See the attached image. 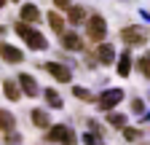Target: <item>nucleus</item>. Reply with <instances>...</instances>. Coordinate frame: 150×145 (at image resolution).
I'll return each instance as SVG.
<instances>
[{
  "instance_id": "18",
  "label": "nucleus",
  "mask_w": 150,
  "mask_h": 145,
  "mask_svg": "<svg viewBox=\"0 0 150 145\" xmlns=\"http://www.w3.org/2000/svg\"><path fill=\"white\" fill-rule=\"evenodd\" d=\"M11 129H16V116L0 107V132H11Z\"/></svg>"
},
{
  "instance_id": "17",
  "label": "nucleus",
  "mask_w": 150,
  "mask_h": 145,
  "mask_svg": "<svg viewBox=\"0 0 150 145\" xmlns=\"http://www.w3.org/2000/svg\"><path fill=\"white\" fill-rule=\"evenodd\" d=\"M30 118H32V124L38 126V129H48V126H51L48 113H46V110H40V107H35V110L30 113Z\"/></svg>"
},
{
  "instance_id": "4",
  "label": "nucleus",
  "mask_w": 150,
  "mask_h": 145,
  "mask_svg": "<svg viewBox=\"0 0 150 145\" xmlns=\"http://www.w3.org/2000/svg\"><path fill=\"white\" fill-rule=\"evenodd\" d=\"M123 97H126V94H123V89H105V92L97 97V107H99L102 113H107V110H112L115 105H121Z\"/></svg>"
},
{
  "instance_id": "9",
  "label": "nucleus",
  "mask_w": 150,
  "mask_h": 145,
  "mask_svg": "<svg viewBox=\"0 0 150 145\" xmlns=\"http://www.w3.org/2000/svg\"><path fill=\"white\" fill-rule=\"evenodd\" d=\"M131 67H134V57H131V51L126 48V51H121L118 57H115V70H118L121 78H129Z\"/></svg>"
},
{
  "instance_id": "5",
  "label": "nucleus",
  "mask_w": 150,
  "mask_h": 145,
  "mask_svg": "<svg viewBox=\"0 0 150 145\" xmlns=\"http://www.w3.org/2000/svg\"><path fill=\"white\" fill-rule=\"evenodd\" d=\"M40 67H46L59 83H72V67L70 65H62V62H40Z\"/></svg>"
},
{
  "instance_id": "31",
  "label": "nucleus",
  "mask_w": 150,
  "mask_h": 145,
  "mask_svg": "<svg viewBox=\"0 0 150 145\" xmlns=\"http://www.w3.org/2000/svg\"><path fill=\"white\" fill-rule=\"evenodd\" d=\"M142 145H145V142H142Z\"/></svg>"
},
{
  "instance_id": "26",
  "label": "nucleus",
  "mask_w": 150,
  "mask_h": 145,
  "mask_svg": "<svg viewBox=\"0 0 150 145\" xmlns=\"http://www.w3.org/2000/svg\"><path fill=\"white\" fill-rule=\"evenodd\" d=\"M54 6L59 8V11H67V8H70L72 3H70V0H54Z\"/></svg>"
},
{
  "instance_id": "21",
  "label": "nucleus",
  "mask_w": 150,
  "mask_h": 145,
  "mask_svg": "<svg viewBox=\"0 0 150 145\" xmlns=\"http://www.w3.org/2000/svg\"><path fill=\"white\" fill-rule=\"evenodd\" d=\"M72 94L78 100H83V102H94V94L88 92V89H83V86H72Z\"/></svg>"
},
{
  "instance_id": "19",
  "label": "nucleus",
  "mask_w": 150,
  "mask_h": 145,
  "mask_svg": "<svg viewBox=\"0 0 150 145\" xmlns=\"http://www.w3.org/2000/svg\"><path fill=\"white\" fill-rule=\"evenodd\" d=\"M126 116L123 113H115V110H107V124L110 126H115V129H123V126H126Z\"/></svg>"
},
{
  "instance_id": "22",
  "label": "nucleus",
  "mask_w": 150,
  "mask_h": 145,
  "mask_svg": "<svg viewBox=\"0 0 150 145\" xmlns=\"http://www.w3.org/2000/svg\"><path fill=\"white\" fill-rule=\"evenodd\" d=\"M81 140H83V145H102V142H99V132H91V129L83 132Z\"/></svg>"
},
{
  "instance_id": "20",
  "label": "nucleus",
  "mask_w": 150,
  "mask_h": 145,
  "mask_svg": "<svg viewBox=\"0 0 150 145\" xmlns=\"http://www.w3.org/2000/svg\"><path fill=\"white\" fill-rule=\"evenodd\" d=\"M137 67H139V72H142L145 78H150V51L142 54V57L137 59Z\"/></svg>"
},
{
  "instance_id": "23",
  "label": "nucleus",
  "mask_w": 150,
  "mask_h": 145,
  "mask_svg": "<svg viewBox=\"0 0 150 145\" xmlns=\"http://www.w3.org/2000/svg\"><path fill=\"white\" fill-rule=\"evenodd\" d=\"M121 132H123V140H129V142H137V140L142 137V132H139V129H129V126H123Z\"/></svg>"
},
{
  "instance_id": "1",
  "label": "nucleus",
  "mask_w": 150,
  "mask_h": 145,
  "mask_svg": "<svg viewBox=\"0 0 150 145\" xmlns=\"http://www.w3.org/2000/svg\"><path fill=\"white\" fill-rule=\"evenodd\" d=\"M13 32H16L19 38L27 43V48H32V51H46V48H48L46 35H43V32H38L32 24H27V22H22V19L13 24Z\"/></svg>"
},
{
  "instance_id": "14",
  "label": "nucleus",
  "mask_w": 150,
  "mask_h": 145,
  "mask_svg": "<svg viewBox=\"0 0 150 145\" xmlns=\"http://www.w3.org/2000/svg\"><path fill=\"white\" fill-rule=\"evenodd\" d=\"M67 129H70V126H64V124H51L48 132H46V142H64Z\"/></svg>"
},
{
  "instance_id": "3",
  "label": "nucleus",
  "mask_w": 150,
  "mask_h": 145,
  "mask_svg": "<svg viewBox=\"0 0 150 145\" xmlns=\"http://www.w3.org/2000/svg\"><path fill=\"white\" fill-rule=\"evenodd\" d=\"M121 41L131 48V46H145L147 41H150V32L145 30V27H139V24H129V27H123L121 30Z\"/></svg>"
},
{
  "instance_id": "6",
  "label": "nucleus",
  "mask_w": 150,
  "mask_h": 145,
  "mask_svg": "<svg viewBox=\"0 0 150 145\" xmlns=\"http://www.w3.org/2000/svg\"><path fill=\"white\" fill-rule=\"evenodd\" d=\"M0 59H3L6 65H22L24 62V51L11 46V43H6V41H0Z\"/></svg>"
},
{
  "instance_id": "12",
  "label": "nucleus",
  "mask_w": 150,
  "mask_h": 145,
  "mask_svg": "<svg viewBox=\"0 0 150 145\" xmlns=\"http://www.w3.org/2000/svg\"><path fill=\"white\" fill-rule=\"evenodd\" d=\"M43 100H46V105L51 107V110H62L64 107V100H62V94L56 92V89H43Z\"/></svg>"
},
{
  "instance_id": "24",
  "label": "nucleus",
  "mask_w": 150,
  "mask_h": 145,
  "mask_svg": "<svg viewBox=\"0 0 150 145\" xmlns=\"http://www.w3.org/2000/svg\"><path fill=\"white\" fill-rule=\"evenodd\" d=\"M6 142H8V145H16V142H22V134L11 129V132H6Z\"/></svg>"
},
{
  "instance_id": "29",
  "label": "nucleus",
  "mask_w": 150,
  "mask_h": 145,
  "mask_svg": "<svg viewBox=\"0 0 150 145\" xmlns=\"http://www.w3.org/2000/svg\"><path fill=\"white\" fill-rule=\"evenodd\" d=\"M6 3H8V0H0V8H3V6H6Z\"/></svg>"
},
{
  "instance_id": "7",
  "label": "nucleus",
  "mask_w": 150,
  "mask_h": 145,
  "mask_svg": "<svg viewBox=\"0 0 150 145\" xmlns=\"http://www.w3.org/2000/svg\"><path fill=\"white\" fill-rule=\"evenodd\" d=\"M16 83H19V89H22L24 97H38V94H40V86H38V81L30 75V72H19Z\"/></svg>"
},
{
  "instance_id": "8",
  "label": "nucleus",
  "mask_w": 150,
  "mask_h": 145,
  "mask_svg": "<svg viewBox=\"0 0 150 145\" xmlns=\"http://www.w3.org/2000/svg\"><path fill=\"white\" fill-rule=\"evenodd\" d=\"M59 43H62V48H67V51H83V48H86L83 38H81L78 32H70V30H64V32L59 35Z\"/></svg>"
},
{
  "instance_id": "11",
  "label": "nucleus",
  "mask_w": 150,
  "mask_h": 145,
  "mask_svg": "<svg viewBox=\"0 0 150 145\" xmlns=\"http://www.w3.org/2000/svg\"><path fill=\"white\" fill-rule=\"evenodd\" d=\"M115 57H118V54H115V46H112V43H105L102 41L97 46V65H112Z\"/></svg>"
},
{
  "instance_id": "25",
  "label": "nucleus",
  "mask_w": 150,
  "mask_h": 145,
  "mask_svg": "<svg viewBox=\"0 0 150 145\" xmlns=\"http://www.w3.org/2000/svg\"><path fill=\"white\" fill-rule=\"evenodd\" d=\"M131 110H134L137 116H142V113H145V102H142L139 97H137V100H131Z\"/></svg>"
},
{
  "instance_id": "10",
  "label": "nucleus",
  "mask_w": 150,
  "mask_h": 145,
  "mask_svg": "<svg viewBox=\"0 0 150 145\" xmlns=\"http://www.w3.org/2000/svg\"><path fill=\"white\" fill-rule=\"evenodd\" d=\"M19 19L27 22V24H38L43 19V14H40V8H38L35 3H24L22 8H19Z\"/></svg>"
},
{
  "instance_id": "13",
  "label": "nucleus",
  "mask_w": 150,
  "mask_h": 145,
  "mask_svg": "<svg viewBox=\"0 0 150 145\" xmlns=\"http://www.w3.org/2000/svg\"><path fill=\"white\" fill-rule=\"evenodd\" d=\"M86 16H88V14H86L83 6H70V8H67V22H70L72 27H81V24L86 22Z\"/></svg>"
},
{
  "instance_id": "30",
  "label": "nucleus",
  "mask_w": 150,
  "mask_h": 145,
  "mask_svg": "<svg viewBox=\"0 0 150 145\" xmlns=\"http://www.w3.org/2000/svg\"><path fill=\"white\" fill-rule=\"evenodd\" d=\"M11 3H22V0H11Z\"/></svg>"
},
{
  "instance_id": "27",
  "label": "nucleus",
  "mask_w": 150,
  "mask_h": 145,
  "mask_svg": "<svg viewBox=\"0 0 150 145\" xmlns=\"http://www.w3.org/2000/svg\"><path fill=\"white\" fill-rule=\"evenodd\" d=\"M139 16H142L145 22H150V11H145V8H142V11H139Z\"/></svg>"
},
{
  "instance_id": "2",
  "label": "nucleus",
  "mask_w": 150,
  "mask_h": 145,
  "mask_svg": "<svg viewBox=\"0 0 150 145\" xmlns=\"http://www.w3.org/2000/svg\"><path fill=\"white\" fill-rule=\"evenodd\" d=\"M86 38L88 41H97V43H102L105 38H107V19H102L99 14H91V16H86Z\"/></svg>"
},
{
  "instance_id": "15",
  "label": "nucleus",
  "mask_w": 150,
  "mask_h": 145,
  "mask_svg": "<svg viewBox=\"0 0 150 145\" xmlns=\"http://www.w3.org/2000/svg\"><path fill=\"white\" fill-rule=\"evenodd\" d=\"M3 94H6V100L8 102H16V100H22V89H19V83L16 81H3Z\"/></svg>"
},
{
  "instance_id": "28",
  "label": "nucleus",
  "mask_w": 150,
  "mask_h": 145,
  "mask_svg": "<svg viewBox=\"0 0 150 145\" xmlns=\"http://www.w3.org/2000/svg\"><path fill=\"white\" fill-rule=\"evenodd\" d=\"M3 35H6V27H3V24H0V38H3Z\"/></svg>"
},
{
  "instance_id": "16",
  "label": "nucleus",
  "mask_w": 150,
  "mask_h": 145,
  "mask_svg": "<svg viewBox=\"0 0 150 145\" xmlns=\"http://www.w3.org/2000/svg\"><path fill=\"white\" fill-rule=\"evenodd\" d=\"M46 19H48V24H51V30H54L56 35H62V32H64V16H62L59 11H48V14H46Z\"/></svg>"
}]
</instances>
